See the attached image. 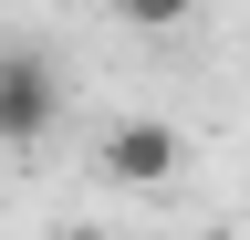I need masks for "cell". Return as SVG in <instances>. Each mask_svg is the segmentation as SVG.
<instances>
[{"instance_id":"cell-1","label":"cell","mask_w":250,"mask_h":240,"mask_svg":"<svg viewBox=\"0 0 250 240\" xmlns=\"http://www.w3.org/2000/svg\"><path fill=\"white\" fill-rule=\"evenodd\" d=\"M52 115H62V84H52V63L42 52H0V157H31V146L52 136Z\"/></svg>"},{"instance_id":"cell-2","label":"cell","mask_w":250,"mask_h":240,"mask_svg":"<svg viewBox=\"0 0 250 240\" xmlns=\"http://www.w3.org/2000/svg\"><path fill=\"white\" fill-rule=\"evenodd\" d=\"M94 157H104V177H115V188H167V177L188 167V136L167 126V115H115Z\"/></svg>"},{"instance_id":"cell-3","label":"cell","mask_w":250,"mask_h":240,"mask_svg":"<svg viewBox=\"0 0 250 240\" xmlns=\"http://www.w3.org/2000/svg\"><path fill=\"white\" fill-rule=\"evenodd\" d=\"M104 11L125 21V32H177V21L198 11V0H104Z\"/></svg>"}]
</instances>
